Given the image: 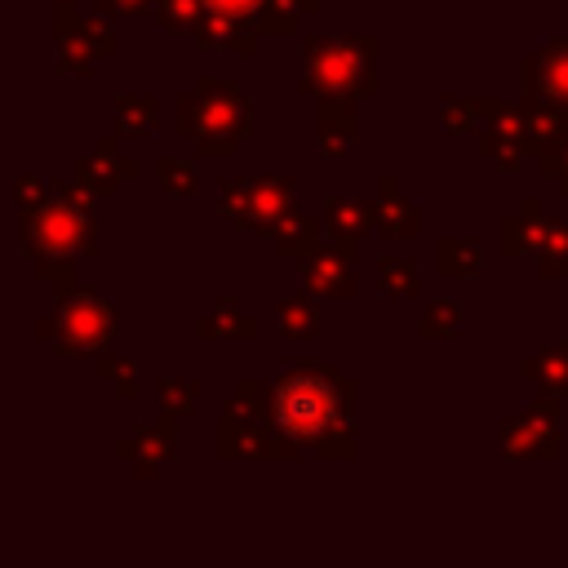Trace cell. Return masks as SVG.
Instances as JSON below:
<instances>
[{
    "label": "cell",
    "mask_w": 568,
    "mask_h": 568,
    "mask_svg": "<svg viewBox=\"0 0 568 568\" xmlns=\"http://www.w3.org/2000/svg\"><path fill=\"white\" fill-rule=\"evenodd\" d=\"M275 413L288 435L315 439L337 422V390L320 377H288L275 395Z\"/></svg>",
    "instance_id": "obj_1"
},
{
    "label": "cell",
    "mask_w": 568,
    "mask_h": 568,
    "mask_svg": "<svg viewBox=\"0 0 568 568\" xmlns=\"http://www.w3.org/2000/svg\"><path fill=\"white\" fill-rule=\"evenodd\" d=\"M209 4H217V9H248L253 0H209Z\"/></svg>",
    "instance_id": "obj_2"
}]
</instances>
